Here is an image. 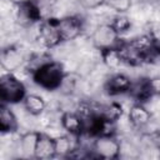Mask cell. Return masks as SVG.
<instances>
[{
  "mask_svg": "<svg viewBox=\"0 0 160 160\" xmlns=\"http://www.w3.org/2000/svg\"><path fill=\"white\" fill-rule=\"evenodd\" d=\"M31 76L36 85L45 90L52 91L61 88L65 80V70L62 64L49 60L38 68L34 72H31Z\"/></svg>",
  "mask_w": 160,
  "mask_h": 160,
  "instance_id": "1",
  "label": "cell"
},
{
  "mask_svg": "<svg viewBox=\"0 0 160 160\" xmlns=\"http://www.w3.org/2000/svg\"><path fill=\"white\" fill-rule=\"evenodd\" d=\"M25 96H26V89L22 81L14 72H4L0 79L1 102L6 105L22 102Z\"/></svg>",
  "mask_w": 160,
  "mask_h": 160,
  "instance_id": "2",
  "label": "cell"
},
{
  "mask_svg": "<svg viewBox=\"0 0 160 160\" xmlns=\"http://www.w3.org/2000/svg\"><path fill=\"white\" fill-rule=\"evenodd\" d=\"M91 156L112 160L120 156L121 144L112 134H102L95 136L91 144Z\"/></svg>",
  "mask_w": 160,
  "mask_h": 160,
  "instance_id": "3",
  "label": "cell"
},
{
  "mask_svg": "<svg viewBox=\"0 0 160 160\" xmlns=\"http://www.w3.org/2000/svg\"><path fill=\"white\" fill-rule=\"evenodd\" d=\"M91 42L96 49L101 51L110 48H118L122 41L120 39V34L112 28L110 22H108L100 24L94 29L91 34Z\"/></svg>",
  "mask_w": 160,
  "mask_h": 160,
  "instance_id": "4",
  "label": "cell"
},
{
  "mask_svg": "<svg viewBox=\"0 0 160 160\" xmlns=\"http://www.w3.org/2000/svg\"><path fill=\"white\" fill-rule=\"evenodd\" d=\"M38 34H39L40 42L48 49L55 48L56 45L62 42L59 34V29H58V19L50 18L44 21H40Z\"/></svg>",
  "mask_w": 160,
  "mask_h": 160,
  "instance_id": "5",
  "label": "cell"
},
{
  "mask_svg": "<svg viewBox=\"0 0 160 160\" xmlns=\"http://www.w3.org/2000/svg\"><path fill=\"white\" fill-rule=\"evenodd\" d=\"M58 29L61 38V41L75 40L82 32V20L78 16H65L58 19Z\"/></svg>",
  "mask_w": 160,
  "mask_h": 160,
  "instance_id": "6",
  "label": "cell"
},
{
  "mask_svg": "<svg viewBox=\"0 0 160 160\" xmlns=\"http://www.w3.org/2000/svg\"><path fill=\"white\" fill-rule=\"evenodd\" d=\"M26 60H25L22 50L16 45H9L1 50L0 62L5 72H14Z\"/></svg>",
  "mask_w": 160,
  "mask_h": 160,
  "instance_id": "7",
  "label": "cell"
},
{
  "mask_svg": "<svg viewBox=\"0 0 160 160\" xmlns=\"http://www.w3.org/2000/svg\"><path fill=\"white\" fill-rule=\"evenodd\" d=\"M132 86L131 79L122 72H115L111 74L104 84V89L109 95H120V94H126L130 91Z\"/></svg>",
  "mask_w": 160,
  "mask_h": 160,
  "instance_id": "8",
  "label": "cell"
},
{
  "mask_svg": "<svg viewBox=\"0 0 160 160\" xmlns=\"http://www.w3.org/2000/svg\"><path fill=\"white\" fill-rule=\"evenodd\" d=\"M61 126L71 135V136H80L84 132V121L79 116L76 111H65L60 118Z\"/></svg>",
  "mask_w": 160,
  "mask_h": 160,
  "instance_id": "9",
  "label": "cell"
},
{
  "mask_svg": "<svg viewBox=\"0 0 160 160\" xmlns=\"http://www.w3.org/2000/svg\"><path fill=\"white\" fill-rule=\"evenodd\" d=\"M16 21L19 25L24 26V28H29L32 26L36 22H40V15L36 10L35 4H26V5H20L18 6V11H16Z\"/></svg>",
  "mask_w": 160,
  "mask_h": 160,
  "instance_id": "10",
  "label": "cell"
},
{
  "mask_svg": "<svg viewBox=\"0 0 160 160\" xmlns=\"http://www.w3.org/2000/svg\"><path fill=\"white\" fill-rule=\"evenodd\" d=\"M129 121L135 128H144L151 120V112L144 106L142 102H135L128 111Z\"/></svg>",
  "mask_w": 160,
  "mask_h": 160,
  "instance_id": "11",
  "label": "cell"
},
{
  "mask_svg": "<svg viewBox=\"0 0 160 160\" xmlns=\"http://www.w3.org/2000/svg\"><path fill=\"white\" fill-rule=\"evenodd\" d=\"M19 129L18 118L9 105L2 104L0 106V131L2 134H11Z\"/></svg>",
  "mask_w": 160,
  "mask_h": 160,
  "instance_id": "12",
  "label": "cell"
},
{
  "mask_svg": "<svg viewBox=\"0 0 160 160\" xmlns=\"http://www.w3.org/2000/svg\"><path fill=\"white\" fill-rule=\"evenodd\" d=\"M39 138H40L39 131H28L20 136L19 150L22 158H35Z\"/></svg>",
  "mask_w": 160,
  "mask_h": 160,
  "instance_id": "13",
  "label": "cell"
},
{
  "mask_svg": "<svg viewBox=\"0 0 160 160\" xmlns=\"http://www.w3.org/2000/svg\"><path fill=\"white\" fill-rule=\"evenodd\" d=\"M128 44L131 48H134L136 51H139L141 55H144L145 58H148L151 52H154L155 48H156L155 39L151 35H149V34L138 35L134 39H131L130 41H128Z\"/></svg>",
  "mask_w": 160,
  "mask_h": 160,
  "instance_id": "14",
  "label": "cell"
},
{
  "mask_svg": "<svg viewBox=\"0 0 160 160\" xmlns=\"http://www.w3.org/2000/svg\"><path fill=\"white\" fill-rule=\"evenodd\" d=\"M122 114H124L122 105L116 102V101H112V102H109V104H104V105H100L98 108V115L104 121L110 122V124H114L118 120H120Z\"/></svg>",
  "mask_w": 160,
  "mask_h": 160,
  "instance_id": "15",
  "label": "cell"
},
{
  "mask_svg": "<svg viewBox=\"0 0 160 160\" xmlns=\"http://www.w3.org/2000/svg\"><path fill=\"white\" fill-rule=\"evenodd\" d=\"M55 156V142L54 138L40 132V138L38 141L35 159H50Z\"/></svg>",
  "mask_w": 160,
  "mask_h": 160,
  "instance_id": "16",
  "label": "cell"
},
{
  "mask_svg": "<svg viewBox=\"0 0 160 160\" xmlns=\"http://www.w3.org/2000/svg\"><path fill=\"white\" fill-rule=\"evenodd\" d=\"M22 105L28 112L35 116L42 114L46 108L45 100L40 95H36V94H26L25 99L22 100Z\"/></svg>",
  "mask_w": 160,
  "mask_h": 160,
  "instance_id": "17",
  "label": "cell"
},
{
  "mask_svg": "<svg viewBox=\"0 0 160 160\" xmlns=\"http://www.w3.org/2000/svg\"><path fill=\"white\" fill-rule=\"evenodd\" d=\"M100 52H101L102 62H104L105 66L109 68L110 70H116V69L120 68V65L124 64L119 46H118V48L105 49V50H101Z\"/></svg>",
  "mask_w": 160,
  "mask_h": 160,
  "instance_id": "18",
  "label": "cell"
},
{
  "mask_svg": "<svg viewBox=\"0 0 160 160\" xmlns=\"http://www.w3.org/2000/svg\"><path fill=\"white\" fill-rule=\"evenodd\" d=\"M70 136L69 135H61V136L54 138V142H55V156H61V158L71 156V154L75 150V148L72 145V141H71Z\"/></svg>",
  "mask_w": 160,
  "mask_h": 160,
  "instance_id": "19",
  "label": "cell"
},
{
  "mask_svg": "<svg viewBox=\"0 0 160 160\" xmlns=\"http://www.w3.org/2000/svg\"><path fill=\"white\" fill-rule=\"evenodd\" d=\"M34 4L36 6V10L40 15L41 21H44V20L51 18V12L55 9L56 0H35Z\"/></svg>",
  "mask_w": 160,
  "mask_h": 160,
  "instance_id": "20",
  "label": "cell"
},
{
  "mask_svg": "<svg viewBox=\"0 0 160 160\" xmlns=\"http://www.w3.org/2000/svg\"><path fill=\"white\" fill-rule=\"evenodd\" d=\"M104 5L112 9L118 14H125L130 10L132 0H104Z\"/></svg>",
  "mask_w": 160,
  "mask_h": 160,
  "instance_id": "21",
  "label": "cell"
},
{
  "mask_svg": "<svg viewBox=\"0 0 160 160\" xmlns=\"http://www.w3.org/2000/svg\"><path fill=\"white\" fill-rule=\"evenodd\" d=\"M110 24L112 25V28L119 34L125 32V31H128L131 28V21H130V19L125 14H118L116 16H114V19H112V21Z\"/></svg>",
  "mask_w": 160,
  "mask_h": 160,
  "instance_id": "22",
  "label": "cell"
},
{
  "mask_svg": "<svg viewBox=\"0 0 160 160\" xmlns=\"http://www.w3.org/2000/svg\"><path fill=\"white\" fill-rule=\"evenodd\" d=\"M149 89L152 96H160V76H154L148 79Z\"/></svg>",
  "mask_w": 160,
  "mask_h": 160,
  "instance_id": "23",
  "label": "cell"
},
{
  "mask_svg": "<svg viewBox=\"0 0 160 160\" xmlns=\"http://www.w3.org/2000/svg\"><path fill=\"white\" fill-rule=\"evenodd\" d=\"M79 2L84 9H88V10L98 9L104 5V0H79Z\"/></svg>",
  "mask_w": 160,
  "mask_h": 160,
  "instance_id": "24",
  "label": "cell"
},
{
  "mask_svg": "<svg viewBox=\"0 0 160 160\" xmlns=\"http://www.w3.org/2000/svg\"><path fill=\"white\" fill-rule=\"evenodd\" d=\"M12 4H15L16 6H20V5H26V4H32L35 2V0H10Z\"/></svg>",
  "mask_w": 160,
  "mask_h": 160,
  "instance_id": "25",
  "label": "cell"
}]
</instances>
